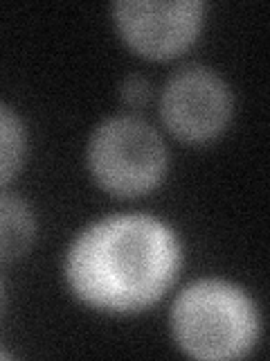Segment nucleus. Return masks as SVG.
<instances>
[{
	"label": "nucleus",
	"mask_w": 270,
	"mask_h": 361,
	"mask_svg": "<svg viewBox=\"0 0 270 361\" xmlns=\"http://www.w3.org/2000/svg\"><path fill=\"white\" fill-rule=\"evenodd\" d=\"M183 264L176 233L144 212L93 221L75 237L63 274L75 296L108 314H135L160 300Z\"/></svg>",
	"instance_id": "f257e3e1"
},
{
	"label": "nucleus",
	"mask_w": 270,
	"mask_h": 361,
	"mask_svg": "<svg viewBox=\"0 0 270 361\" xmlns=\"http://www.w3.org/2000/svg\"><path fill=\"white\" fill-rule=\"evenodd\" d=\"M169 325L183 353L214 361L248 355L262 330L255 300L239 285L221 278H200L180 289Z\"/></svg>",
	"instance_id": "f03ea898"
},
{
	"label": "nucleus",
	"mask_w": 270,
	"mask_h": 361,
	"mask_svg": "<svg viewBox=\"0 0 270 361\" xmlns=\"http://www.w3.org/2000/svg\"><path fill=\"white\" fill-rule=\"evenodd\" d=\"M95 183L115 197H140L162 183L169 152L151 122L133 113L101 120L86 149Z\"/></svg>",
	"instance_id": "7ed1b4c3"
},
{
	"label": "nucleus",
	"mask_w": 270,
	"mask_h": 361,
	"mask_svg": "<svg viewBox=\"0 0 270 361\" xmlns=\"http://www.w3.org/2000/svg\"><path fill=\"white\" fill-rule=\"evenodd\" d=\"M234 97L228 82L210 66L187 63L167 79L160 95V118L178 140L202 145L228 127Z\"/></svg>",
	"instance_id": "20e7f679"
},
{
	"label": "nucleus",
	"mask_w": 270,
	"mask_h": 361,
	"mask_svg": "<svg viewBox=\"0 0 270 361\" xmlns=\"http://www.w3.org/2000/svg\"><path fill=\"white\" fill-rule=\"evenodd\" d=\"M205 9L200 0H120L112 18L131 50L146 59H172L198 39Z\"/></svg>",
	"instance_id": "39448f33"
},
{
	"label": "nucleus",
	"mask_w": 270,
	"mask_h": 361,
	"mask_svg": "<svg viewBox=\"0 0 270 361\" xmlns=\"http://www.w3.org/2000/svg\"><path fill=\"white\" fill-rule=\"evenodd\" d=\"M37 214L30 203L14 195L0 190V259L11 262L25 255L37 242Z\"/></svg>",
	"instance_id": "423d86ee"
},
{
	"label": "nucleus",
	"mask_w": 270,
	"mask_h": 361,
	"mask_svg": "<svg viewBox=\"0 0 270 361\" xmlns=\"http://www.w3.org/2000/svg\"><path fill=\"white\" fill-rule=\"evenodd\" d=\"M27 154V129L18 113L0 102V190L16 176Z\"/></svg>",
	"instance_id": "0eeeda50"
},
{
	"label": "nucleus",
	"mask_w": 270,
	"mask_h": 361,
	"mask_svg": "<svg viewBox=\"0 0 270 361\" xmlns=\"http://www.w3.org/2000/svg\"><path fill=\"white\" fill-rule=\"evenodd\" d=\"M149 97H151V84L146 77H142L140 73H131L122 79L120 84L122 104H127L131 109H140L149 102Z\"/></svg>",
	"instance_id": "6e6552de"
},
{
	"label": "nucleus",
	"mask_w": 270,
	"mask_h": 361,
	"mask_svg": "<svg viewBox=\"0 0 270 361\" xmlns=\"http://www.w3.org/2000/svg\"><path fill=\"white\" fill-rule=\"evenodd\" d=\"M11 357H14V355H11V353H7V350L0 348V359H11Z\"/></svg>",
	"instance_id": "1a4fd4ad"
},
{
	"label": "nucleus",
	"mask_w": 270,
	"mask_h": 361,
	"mask_svg": "<svg viewBox=\"0 0 270 361\" xmlns=\"http://www.w3.org/2000/svg\"><path fill=\"white\" fill-rule=\"evenodd\" d=\"M0 289H3V282H0Z\"/></svg>",
	"instance_id": "9d476101"
}]
</instances>
